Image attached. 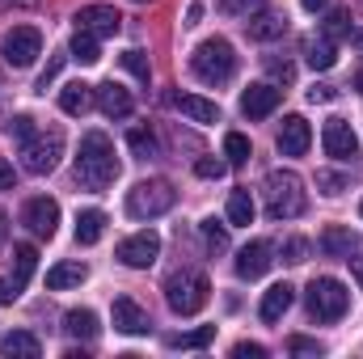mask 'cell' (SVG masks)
<instances>
[{"label": "cell", "instance_id": "obj_1", "mask_svg": "<svg viewBox=\"0 0 363 359\" xmlns=\"http://www.w3.org/2000/svg\"><path fill=\"white\" fill-rule=\"evenodd\" d=\"M118 157H114V144L106 131H89L81 140V157H77V182L85 190H110L118 178Z\"/></svg>", "mask_w": 363, "mask_h": 359}, {"label": "cell", "instance_id": "obj_2", "mask_svg": "<svg viewBox=\"0 0 363 359\" xmlns=\"http://www.w3.org/2000/svg\"><path fill=\"white\" fill-rule=\"evenodd\" d=\"M262 194H267V216H271V220H296V216H304V207H308L304 182L296 178L291 170H271Z\"/></svg>", "mask_w": 363, "mask_h": 359}, {"label": "cell", "instance_id": "obj_3", "mask_svg": "<svg viewBox=\"0 0 363 359\" xmlns=\"http://www.w3.org/2000/svg\"><path fill=\"white\" fill-rule=\"evenodd\" d=\"M190 72H194L199 81H207V85H224V81L237 72V51H233V43H228V38H207V43H199L194 55H190Z\"/></svg>", "mask_w": 363, "mask_h": 359}, {"label": "cell", "instance_id": "obj_4", "mask_svg": "<svg viewBox=\"0 0 363 359\" xmlns=\"http://www.w3.org/2000/svg\"><path fill=\"white\" fill-rule=\"evenodd\" d=\"M64 157V131L60 127H38L26 144H21V170L26 174H51Z\"/></svg>", "mask_w": 363, "mask_h": 359}, {"label": "cell", "instance_id": "obj_5", "mask_svg": "<svg viewBox=\"0 0 363 359\" xmlns=\"http://www.w3.org/2000/svg\"><path fill=\"white\" fill-rule=\"evenodd\" d=\"M304 300H308V317H313V321H338V317H347V309H351V292H347L338 279H330V275L313 279Z\"/></svg>", "mask_w": 363, "mask_h": 359}, {"label": "cell", "instance_id": "obj_6", "mask_svg": "<svg viewBox=\"0 0 363 359\" xmlns=\"http://www.w3.org/2000/svg\"><path fill=\"white\" fill-rule=\"evenodd\" d=\"M178 203V190L169 182L152 178V182H140L127 190V216L131 220H152V216H165L169 207Z\"/></svg>", "mask_w": 363, "mask_h": 359}, {"label": "cell", "instance_id": "obj_7", "mask_svg": "<svg viewBox=\"0 0 363 359\" xmlns=\"http://www.w3.org/2000/svg\"><path fill=\"white\" fill-rule=\"evenodd\" d=\"M207 296H211V283H207L203 270H182V275H174V279L165 283V300H169V309H174L178 317L199 313V309L207 304Z\"/></svg>", "mask_w": 363, "mask_h": 359}, {"label": "cell", "instance_id": "obj_8", "mask_svg": "<svg viewBox=\"0 0 363 359\" xmlns=\"http://www.w3.org/2000/svg\"><path fill=\"white\" fill-rule=\"evenodd\" d=\"M0 51H4V64H13V68H30V64L43 55V34H38L34 26H13V30L4 34Z\"/></svg>", "mask_w": 363, "mask_h": 359}, {"label": "cell", "instance_id": "obj_9", "mask_svg": "<svg viewBox=\"0 0 363 359\" xmlns=\"http://www.w3.org/2000/svg\"><path fill=\"white\" fill-rule=\"evenodd\" d=\"M157 254H161V237H157L152 228H144V233L118 241V263L131 267V270H148L152 263H157Z\"/></svg>", "mask_w": 363, "mask_h": 359}, {"label": "cell", "instance_id": "obj_10", "mask_svg": "<svg viewBox=\"0 0 363 359\" xmlns=\"http://www.w3.org/2000/svg\"><path fill=\"white\" fill-rule=\"evenodd\" d=\"M321 144H325V153H330L334 161H355V157H359V136L351 131L347 118H330V123L321 127Z\"/></svg>", "mask_w": 363, "mask_h": 359}, {"label": "cell", "instance_id": "obj_11", "mask_svg": "<svg viewBox=\"0 0 363 359\" xmlns=\"http://www.w3.org/2000/svg\"><path fill=\"white\" fill-rule=\"evenodd\" d=\"M21 224H26L34 237H55V228H60V203L47 199V194L30 199V203L21 207Z\"/></svg>", "mask_w": 363, "mask_h": 359}, {"label": "cell", "instance_id": "obj_12", "mask_svg": "<svg viewBox=\"0 0 363 359\" xmlns=\"http://www.w3.org/2000/svg\"><path fill=\"white\" fill-rule=\"evenodd\" d=\"M313 144V127L304 123V114H287L279 127V153L283 157H304Z\"/></svg>", "mask_w": 363, "mask_h": 359}, {"label": "cell", "instance_id": "obj_13", "mask_svg": "<svg viewBox=\"0 0 363 359\" xmlns=\"http://www.w3.org/2000/svg\"><path fill=\"white\" fill-rule=\"evenodd\" d=\"M110 317H114V330H118V334H131V338L152 330V317H148L131 296H118V300H114V309H110Z\"/></svg>", "mask_w": 363, "mask_h": 359}, {"label": "cell", "instance_id": "obj_14", "mask_svg": "<svg viewBox=\"0 0 363 359\" xmlns=\"http://www.w3.org/2000/svg\"><path fill=\"white\" fill-rule=\"evenodd\" d=\"M77 26L89 30V34H97V38H114L118 26H123V17H118V9H110V4H85V9L77 13Z\"/></svg>", "mask_w": 363, "mask_h": 359}, {"label": "cell", "instance_id": "obj_15", "mask_svg": "<svg viewBox=\"0 0 363 359\" xmlns=\"http://www.w3.org/2000/svg\"><path fill=\"white\" fill-rule=\"evenodd\" d=\"M271 254H274L271 241H250V245L237 254V275H241V279H262L274 263Z\"/></svg>", "mask_w": 363, "mask_h": 359}, {"label": "cell", "instance_id": "obj_16", "mask_svg": "<svg viewBox=\"0 0 363 359\" xmlns=\"http://www.w3.org/2000/svg\"><path fill=\"white\" fill-rule=\"evenodd\" d=\"M279 97L283 93L274 89V85H250V89L241 93V114L245 118H267L279 110Z\"/></svg>", "mask_w": 363, "mask_h": 359}, {"label": "cell", "instance_id": "obj_17", "mask_svg": "<svg viewBox=\"0 0 363 359\" xmlns=\"http://www.w3.org/2000/svg\"><path fill=\"white\" fill-rule=\"evenodd\" d=\"M317 245H321L325 258H351V254L359 250V233H355V228H342V224H330Z\"/></svg>", "mask_w": 363, "mask_h": 359}, {"label": "cell", "instance_id": "obj_18", "mask_svg": "<svg viewBox=\"0 0 363 359\" xmlns=\"http://www.w3.org/2000/svg\"><path fill=\"white\" fill-rule=\"evenodd\" d=\"M245 30H250L254 43H274V38L287 34V17L283 13H271V9H258V13H250Z\"/></svg>", "mask_w": 363, "mask_h": 359}, {"label": "cell", "instance_id": "obj_19", "mask_svg": "<svg viewBox=\"0 0 363 359\" xmlns=\"http://www.w3.org/2000/svg\"><path fill=\"white\" fill-rule=\"evenodd\" d=\"M93 97H97V106H101V114H106V118H127V114L135 110L131 93L123 89V85H114V81L97 85V89H93Z\"/></svg>", "mask_w": 363, "mask_h": 359}, {"label": "cell", "instance_id": "obj_20", "mask_svg": "<svg viewBox=\"0 0 363 359\" xmlns=\"http://www.w3.org/2000/svg\"><path fill=\"white\" fill-rule=\"evenodd\" d=\"M169 101L178 106L190 123H203V127H207V123H220V106L207 101V97H199V93H174Z\"/></svg>", "mask_w": 363, "mask_h": 359}, {"label": "cell", "instance_id": "obj_21", "mask_svg": "<svg viewBox=\"0 0 363 359\" xmlns=\"http://www.w3.org/2000/svg\"><path fill=\"white\" fill-rule=\"evenodd\" d=\"M291 300H296V287H291V283H274L271 292L262 296V304H258L262 321H279V317L291 309Z\"/></svg>", "mask_w": 363, "mask_h": 359}, {"label": "cell", "instance_id": "obj_22", "mask_svg": "<svg viewBox=\"0 0 363 359\" xmlns=\"http://www.w3.org/2000/svg\"><path fill=\"white\" fill-rule=\"evenodd\" d=\"M304 60H308V68L313 72H330L334 64H338V47H334V38H308V47H304Z\"/></svg>", "mask_w": 363, "mask_h": 359}, {"label": "cell", "instance_id": "obj_23", "mask_svg": "<svg viewBox=\"0 0 363 359\" xmlns=\"http://www.w3.org/2000/svg\"><path fill=\"white\" fill-rule=\"evenodd\" d=\"M64 330H68L72 338H81V343H93V338L101 334V326H97V313H93V309H68Z\"/></svg>", "mask_w": 363, "mask_h": 359}, {"label": "cell", "instance_id": "obj_24", "mask_svg": "<svg viewBox=\"0 0 363 359\" xmlns=\"http://www.w3.org/2000/svg\"><path fill=\"white\" fill-rule=\"evenodd\" d=\"M85 279H89V267H85V263H55V267L47 270V287H51V292L77 287V283H85Z\"/></svg>", "mask_w": 363, "mask_h": 359}, {"label": "cell", "instance_id": "obj_25", "mask_svg": "<svg viewBox=\"0 0 363 359\" xmlns=\"http://www.w3.org/2000/svg\"><path fill=\"white\" fill-rule=\"evenodd\" d=\"M38 338L30 334V330H13V334H4L0 338V355H13V359H38Z\"/></svg>", "mask_w": 363, "mask_h": 359}, {"label": "cell", "instance_id": "obj_26", "mask_svg": "<svg viewBox=\"0 0 363 359\" xmlns=\"http://www.w3.org/2000/svg\"><path fill=\"white\" fill-rule=\"evenodd\" d=\"M60 106H64V114H85L93 106V85H85V81L64 85V89H60Z\"/></svg>", "mask_w": 363, "mask_h": 359}, {"label": "cell", "instance_id": "obj_27", "mask_svg": "<svg viewBox=\"0 0 363 359\" xmlns=\"http://www.w3.org/2000/svg\"><path fill=\"white\" fill-rule=\"evenodd\" d=\"M101 233H106V211L89 207V211H81V216H77V241H81V245H97V241H101Z\"/></svg>", "mask_w": 363, "mask_h": 359}, {"label": "cell", "instance_id": "obj_28", "mask_svg": "<svg viewBox=\"0 0 363 359\" xmlns=\"http://www.w3.org/2000/svg\"><path fill=\"white\" fill-rule=\"evenodd\" d=\"M254 194L241 186V190H233L228 194V224H237V228H245V224H254Z\"/></svg>", "mask_w": 363, "mask_h": 359}, {"label": "cell", "instance_id": "obj_29", "mask_svg": "<svg viewBox=\"0 0 363 359\" xmlns=\"http://www.w3.org/2000/svg\"><path fill=\"white\" fill-rule=\"evenodd\" d=\"M68 51H72V60H81V64H97V60H101V51H97V34L81 30V26H77V34H72Z\"/></svg>", "mask_w": 363, "mask_h": 359}, {"label": "cell", "instance_id": "obj_30", "mask_svg": "<svg viewBox=\"0 0 363 359\" xmlns=\"http://www.w3.org/2000/svg\"><path fill=\"white\" fill-rule=\"evenodd\" d=\"M211 338H216V326H199V330H190V334H174V338H169V347H182V351H203Z\"/></svg>", "mask_w": 363, "mask_h": 359}, {"label": "cell", "instance_id": "obj_31", "mask_svg": "<svg viewBox=\"0 0 363 359\" xmlns=\"http://www.w3.org/2000/svg\"><path fill=\"white\" fill-rule=\"evenodd\" d=\"M224 157H228V165H245L254 157V148H250V140L241 131H228L224 136Z\"/></svg>", "mask_w": 363, "mask_h": 359}, {"label": "cell", "instance_id": "obj_32", "mask_svg": "<svg viewBox=\"0 0 363 359\" xmlns=\"http://www.w3.org/2000/svg\"><path fill=\"white\" fill-rule=\"evenodd\" d=\"M127 148H131L135 157H144V161H148V157H157V136H152V131H144V127H135V131L127 136Z\"/></svg>", "mask_w": 363, "mask_h": 359}, {"label": "cell", "instance_id": "obj_33", "mask_svg": "<svg viewBox=\"0 0 363 359\" xmlns=\"http://www.w3.org/2000/svg\"><path fill=\"white\" fill-rule=\"evenodd\" d=\"M13 258H17V279L30 283V275H34V267H38V250H34V245H17Z\"/></svg>", "mask_w": 363, "mask_h": 359}, {"label": "cell", "instance_id": "obj_34", "mask_svg": "<svg viewBox=\"0 0 363 359\" xmlns=\"http://www.w3.org/2000/svg\"><path fill=\"white\" fill-rule=\"evenodd\" d=\"M123 68L135 77V81H152V68H148V60H144V51H123Z\"/></svg>", "mask_w": 363, "mask_h": 359}, {"label": "cell", "instance_id": "obj_35", "mask_svg": "<svg viewBox=\"0 0 363 359\" xmlns=\"http://www.w3.org/2000/svg\"><path fill=\"white\" fill-rule=\"evenodd\" d=\"M203 237H207L211 250H228V228L220 220H203Z\"/></svg>", "mask_w": 363, "mask_h": 359}, {"label": "cell", "instance_id": "obj_36", "mask_svg": "<svg viewBox=\"0 0 363 359\" xmlns=\"http://www.w3.org/2000/svg\"><path fill=\"white\" fill-rule=\"evenodd\" d=\"M34 131H38V123H34V118H30V114H17V118H13V123H9V136H13V140H17V144H26V140H30V136H34Z\"/></svg>", "mask_w": 363, "mask_h": 359}, {"label": "cell", "instance_id": "obj_37", "mask_svg": "<svg viewBox=\"0 0 363 359\" xmlns=\"http://www.w3.org/2000/svg\"><path fill=\"white\" fill-rule=\"evenodd\" d=\"M258 9H262V0H220V13H228V17H250Z\"/></svg>", "mask_w": 363, "mask_h": 359}, {"label": "cell", "instance_id": "obj_38", "mask_svg": "<svg viewBox=\"0 0 363 359\" xmlns=\"http://www.w3.org/2000/svg\"><path fill=\"white\" fill-rule=\"evenodd\" d=\"M194 174H199V178H224V174H228V161L203 157V161H194Z\"/></svg>", "mask_w": 363, "mask_h": 359}, {"label": "cell", "instance_id": "obj_39", "mask_svg": "<svg viewBox=\"0 0 363 359\" xmlns=\"http://www.w3.org/2000/svg\"><path fill=\"white\" fill-rule=\"evenodd\" d=\"M342 34H351V21H347V13H330V21H325V38H342Z\"/></svg>", "mask_w": 363, "mask_h": 359}, {"label": "cell", "instance_id": "obj_40", "mask_svg": "<svg viewBox=\"0 0 363 359\" xmlns=\"http://www.w3.org/2000/svg\"><path fill=\"white\" fill-rule=\"evenodd\" d=\"M287 351H291V355H321L325 347L313 343V338H300V334H296V338H287Z\"/></svg>", "mask_w": 363, "mask_h": 359}, {"label": "cell", "instance_id": "obj_41", "mask_svg": "<svg viewBox=\"0 0 363 359\" xmlns=\"http://www.w3.org/2000/svg\"><path fill=\"white\" fill-rule=\"evenodd\" d=\"M21 287H26V283H21L17 275H13V279H0V304H13V300L21 296Z\"/></svg>", "mask_w": 363, "mask_h": 359}, {"label": "cell", "instance_id": "obj_42", "mask_svg": "<svg viewBox=\"0 0 363 359\" xmlns=\"http://www.w3.org/2000/svg\"><path fill=\"white\" fill-rule=\"evenodd\" d=\"M317 186H321V194H342V178H338V174H330V170H321V174H317Z\"/></svg>", "mask_w": 363, "mask_h": 359}, {"label": "cell", "instance_id": "obj_43", "mask_svg": "<svg viewBox=\"0 0 363 359\" xmlns=\"http://www.w3.org/2000/svg\"><path fill=\"white\" fill-rule=\"evenodd\" d=\"M233 355L237 359H267V347H262V343H237Z\"/></svg>", "mask_w": 363, "mask_h": 359}, {"label": "cell", "instance_id": "obj_44", "mask_svg": "<svg viewBox=\"0 0 363 359\" xmlns=\"http://www.w3.org/2000/svg\"><path fill=\"white\" fill-rule=\"evenodd\" d=\"M334 97H338L334 85H313V89H308V101H313V106H325V101H334Z\"/></svg>", "mask_w": 363, "mask_h": 359}, {"label": "cell", "instance_id": "obj_45", "mask_svg": "<svg viewBox=\"0 0 363 359\" xmlns=\"http://www.w3.org/2000/svg\"><path fill=\"white\" fill-rule=\"evenodd\" d=\"M64 60H68V55H55V60H51V64H47V72H43V77H38V89H47V85H51V81H55V77H60V68H64Z\"/></svg>", "mask_w": 363, "mask_h": 359}, {"label": "cell", "instance_id": "obj_46", "mask_svg": "<svg viewBox=\"0 0 363 359\" xmlns=\"http://www.w3.org/2000/svg\"><path fill=\"white\" fill-rule=\"evenodd\" d=\"M304 250H308V245H304L300 237H291V241L283 245V254H287V263H304Z\"/></svg>", "mask_w": 363, "mask_h": 359}, {"label": "cell", "instance_id": "obj_47", "mask_svg": "<svg viewBox=\"0 0 363 359\" xmlns=\"http://www.w3.org/2000/svg\"><path fill=\"white\" fill-rule=\"evenodd\" d=\"M267 68H271V72H274V77H279V81H283V85H287V81L296 77V68H291L287 60H283V64H279V60H267Z\"/></svg>", "mask_w": 363, "mask_h": 359}, {"label": "cell", "instance_id": "obj_48", "mask_svg": "<svg viewBox=\"0 0 363 359\" xmlns=\"http://www.w3.org/2000/svg\"><path fill=\"white\" fill-rule=\"evenodd\" d=\"M199 21H203V4L194 0V4L186 9V21H182V26H199Z\"/></svg>", "mask_w": 363, "mask_h": 359}, {"label": "cell", "instance_id": "obj_49", "mask_svg": "<svg viewBox=\"0 0 363 359\" xmlns=\"http://www.w3.org/2000/svg\"><path fill=\"white\" fill-rule=\"evenodd\" d=\"M347 263H351V275H355V283L363 287V258H347Z\"/></svg>", "mask_w": 363, "mask_h": 359}, {"label": "cell", "instance_id": "obj_50", "mask_svg": "<svg viewBox=\"0 0 363 359\" xmlns=\"http://www.w3.org/2000/svg\"><path fill=\"white\" fill-rule=\"evenodd\" d=\"M0 186H13V170H9L4 161H0Z\"/></svg>", "mask_w": 363, "mask_h": 359}, {"label": "cell", "instance_id": "obj_51", "mask_svg": "<svg viewBox=\"0 0 363 359\" xmlns=\"http://www.w3.org/2000/svg\"><path fill=\"white\" fill-rule=\"evenodd\" d=\"M300 4H304V9H308V13H317V9H325V4H330V0H300Z\"/></svg>", "mask_w": 363, "mask_h": 359}, {"label": "cell", "instance_id": "obj_52", "mask_svg": "<svg viewBox=\"0 0 363 359\" xmlns=\"http://www.w3.org/2000/svg\"><path fill=\"white\" fill-rule=\"evenodd\" d=\"M351 43H355V47L363 51V30H351Z\"/></svg>", "mask_w": 363, "mask_h": 359}, {"label": "cell", "instance_id": "obj_53", "mask_svg": "<svg viewBox=\"0 0 363 359\" xmlns=\"http://www.w3.org/2000/svg\"><path fill=\"white\" fill-rule=\"evenodd\" d=\"M0 237H4V216H0Z\"/></svg>", "mask_w": 363, "mask_h": 359}, {"label": "cell", "instance_id": "obj_54", "mask_svg": "<svg viewBox=\"0 0 363 359\" xmlns=\"http://www.w3.org/2000/svg\"><path fill=\"white\" fill-rule=\"evenodd\" d=\"M359 89H363V72H359Z\"/></svg>", "mask_w": 363, "mask_h": 359}, {"label": "cell", "instance_id": "obj_55", "mask_svg": "<svg viewBox=\"0 0 363 359\" xmlns=\"http://www.w3.org/2000/svg\"><path fill=\"white\" fill-rule=\"evenodd\" d=\"M359 216H363V203H359Z\"/></svg>", "mask_w": 363, "mask_h": 359}, {"label": "cell", "instance_id": "obj_56", "mask_svg": "<svg viewBox=\"0 0 363 359\" xmlns=\"http://www.w3.org/2000/svg\"><path fill=\"white\" fill-rule=\"evenodd\" d=\"M135 4H144V0H135Z\"/></svg>", "mask_w": 363, "mask_h": 359}]
</instances>
